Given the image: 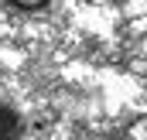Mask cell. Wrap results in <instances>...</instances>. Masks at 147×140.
<instances>
[{
  "mask_svg": "<svg viewBox=\"0 0 147 140\" xmlns=\"http://www.w3.org/2000/svg\"><path fill=\"white\" fill-rule=\"evenodd\" d=\"M21 130V116L10 106H0V140H14Z\"/></svg>",
  "mask_w": 147,
  "mask_h": 140,
  "instance_id": "obj_1",
  "label": "cell"
}]
</instances>
